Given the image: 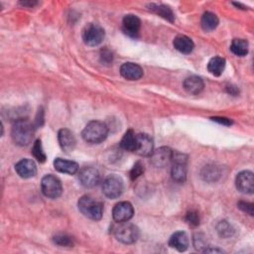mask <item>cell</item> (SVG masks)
Segmentation results:
<instances>
[{
  "label": "cell",
  "instance_id": "cell-1",
  "mask_svg": "<svg viewBox=\"0 0 254 254\" xmlns=\"http://www.w3.org/2000/svg\"><path fill=\"white\" fill-rule=\"evenodd\" d=\"M11 136L15 144L19 146H27L32 142L34 136V127L26 119L17 120L12 127Z\"/></svg>",
  "mask_w": 254,
  "mask_h": 254
},
{
  "label": "cell",
  "instance_id": "cell-2",
  "mask_svg": "<svg viewBox=\"0 0 254 254\" xmlns=\"http://www.w3.org/2000/svg\"><path fill=\"white\" fill-rule=\"evenodd\" d=\"M108 134V128L105 123L97 120L90 121L82 130L81 136L87 143L98 144L104 141Z\"/></svg>",
  "mask_w": 254,
  "mask_h": 254
},
{
  "label": "cell",
  "instance_id": "cell-3",
  "mask_svg": "<svg viewBox=\"0 0 254 254\" xmlns=\"http://www.w3.org/2000/svg\"><path fill=\"white\" fill-rule=\"evenodd\" d=\"M77 206L79 211L86 217L99 220L102 217L103 213V205L100 201L89 195H83L78 199Z\"/></svg>",
  "mask_w": 254,
  "mask_h": 254
},
{
  "label": "cell",
  "instance_id": "cell-4",
  "mask_svg": "<svg viewBox=\"0 0 254 254\" xmlns=\"http://www.w3.org/2000/svg\"><path fill=\"white\" fill-rule=\"evenodd\" d=\"M139 229L136 225L125 222H119L114 229V235L118 241L124 244H132L139 238Z\"/></svg>",
  "mask_w": 254,
  "mask_h": 254
},
{
  "label": "cell",
  "instance_id": "cell-5",
  "mask_svg": "<svg viewBox=\"0 0 254 254\" xmlns=\"http://www.w3.org/2000/svg\"><path fill=\"white\" fill-rule=\"evenodd\" d=\"M124 185L122 179L117 175H109L102 183V192L109 198H116L123 192Z\"/></svg>",
  "mask_w": 254,
  "mask_h": 254
},
{
  "label": "cell",
  "instance_id": "cell-6",
  "mask_svg": "<svg viewBox=\"0 0 254 254\" xmlns=\"http://www.w3.org/2000/svg\"><path fill=\"white\" fill-rule=\"evenodd\" d=\"M104 37L105 33L103 28L100 25L94 23L86 25L82 32V39L84 44L90 47H95L101 44Z\"/></svg>",
  "mask_w": 254,
  "mask_h": 254
},
{
  "label": "cell",
  "instance_id": "cell-7",
  "mask_svg": "<svg viewBox=\"0 0 254 254\" xmlns=\"http://www.w3.org/2000/svg\"><path fill=\"white\" fill-rule=\"evenodd\" d=\"M43 193L49 198H58L63 192L61 181L53 175H46L41 182Z\"/></svg>",
  "mask_w": 254,
  "mask_h": 254
},
{
  "label": "cell",
  "instance_id": "cell-8",
  "mask_svg": "<svg viewBox=\"0 0 254 254\" xmlns=\"http://www.w3.org/2000/svg\"><path fill=\"white\" fill-rule=\"evenodd\" d=\"M174 165L172 168V178L178 183H183L187 178V159L182 154L173 155Z\"/></svg>",
  "mask_w": 254,
  "mask_h": 254
},
{
  "label": "cell",
  "instance_id": "cell-9",
  "mask_svg": "<svg viewBox=\"0 0 254 254\" xmlns=\"http://www.w3.org/2000/svg\"><path fill=\"white\" fill-rule=\"evenodd\" d=\"M78 180L84 188H93L99 183L100 174L93 167H84L78 173Z\"/></svg>",
  "mask_w": 254,
  "mask_h": 254
},
{
  "label": "cell",
  "instance_id": "cell-10",
  "mask_svg": "<svg viewBox=\"0 0 254 254\" xmlns=\"http://www.w3.org/2000/svg\"><path fill=\"white\" fill-rule=\"evenodd\" d=\"M134 208L128 201H120L116 203L112 209L113 219L117 222H125L132 218Z\"/></svg>",
  "mask_w": 254,
  "mask_h": 254
},
{
  "label": "cell",
  "instance_id": "cell-11",
  "mask_svg": "<svg viewBox=\"0 0 254 254\" xmlns=\"http://www.w3.org/2000/svg\"><path fill=\"white\" fill-rule=\"evenodd\" d=\"M235 185L239 191L252 193L254 190V176L251 171L240 172L235 179Z\"/></svg>",
  "mask_w": 254,
  "mask_h": 254
},
{
  "label": "cell",
  "instance_id": "cell-12",
  "mask_svg": "<svg viewBox=\"0 0 254 254\" xmlns=\"http://www.w3.org/2000/svg\"><path fill=\"white\" fill-rule=\"evenodd\" d=\"M173 155L174 153L169 147H160L151 154V163L155 167H165L172 161Z\"/></svg>",
  "mask_w": 254,
  "mask_h": 254
},
{
  "label": "cell",
  "instance_id": "cell-13",
  "mask_svg": "<svg viewBox=\"0 0 254 254\" xmlns=\"http://www.w3.org/2000/svg\"><path fill=\"white\" fill-rule=\"evenodd\" d=\"M122 27L126 35L132 38H136L140 31L141 21L136 15L128 14V15H125L122 20Z\"/></svg>",
  "mask_w": 254,
  "mask_h": 254
},
{
  "label": "cell",
  "instance_id": "cell-14",
  "mask_svg": "<svg viewBox=\"0 0 254 254\" xmlns=\"http://www.w3.org/2000/svg\"><path fill=\"white\" fill-rule=\"evenodd\" d=\"M16 173L23 179H29L37 174V166L33 160L22 159L15 165Z\"/></svg>",
  "mask_w": 254,
  "mask_h": 254
},
{
  "label": "cell",
  "instance_id": "cell-15",
  "mask_svg": "<svg viewBox=\"0 0 254 254\" xmlns=\"http://www.w3.org/2000/svg\"><path fill=\"white\" fill-rule=\"evenodd\" d=\"M153 140L147 134H137V144L135 148V153L140 156H151L153 153Z\"/></svg>",
  "mask_w": 254,
  "mask_h": 254
},
{
  "label": "cell",
  "instance_id": "cell-16",
  "mask_svg": "<svg viewBox=\"0 0 254 254\" xmlns=\"http://www.w3.org/2000/svg\"><path fill=\"white\" fill-rule=\"evenodd\" d=\"M58 139H59L61 148L64 152L68 153V152H71L74 150L75 145H76V139L70 130H68L66 128L61 129L58 133Z\"/></svg>",
  "mask_w": 254,
  "mask_h": 254
},
{
  "label": "cell",
  "instance_id": "cell-17",
  "mask_svg": "<svg viewBox=\"0 0 254 254\" xmlns=\"http://www.w3.org/2000/svg\"><path fill=\"white\" fill-rule=\"evenodd\" d=\"M120 73L128 80H138L143 76V69L137 64L124 63L120 67Z\"/></svg>",
  "mask_w": 254,
  "mask_h": 254
},
{
  "label": "cell",
  "instance_id": "cell-18",
  "mask_svg": "<svg viewBox=\"0 0 254 254\" xmlns=\"http://www.w3.org/2000/svg\"><path fill=\"white\" fill-rule=\"evenodd\" d=\"M169 245L172 248L177 249L180 252L187 250L189 246V237L186 232L184 231H177L175 232L169 240Z\"/></svg>",
  "mask_w": 254,
  "mask_h": 254
},
{
  "label": "cell",
  "instance_id": "cell-19",
  "mask_svg": "<svg viewBox=\"0 0 254 254\" xmlns=\"http://www.w3.org/2000/svg\"><path fill=\"white\" fill-rule=\"evenodd\" d=\"M203 81L197 75H190L184 80V88L190 94H198L203 89Z\"/></svg>",
  "mask_w": 254,
  "mask_h": 254
},
{
  "label": "cell",
  "instance_id": "cell-20",
  "mask_svg": "<svg viewBox=\"0 0 254 254\" xmlns=\"http://www.w3.org/2000/svg\"><path fill=\"white\" fill-rule=\"evenodd\" d=\"M54 167L58 172L66 175H73L78 171V165L75 162L64 160L62 158H57L54 161Z\"/></svg>",
  "mask_w": 254,
  "mask_h": 254
},
{
  "label": "cell",
  "instance_id": "cell-21",
  "mask_svg": "<svg viewBox=\"0 0 254 254\" xmlns=\"http://www.w3.org/2000/svg\"><path fill=\"white\" fill-rule=\"evenodd\" d=\"M174 47L176 50L183 54H190L192 52L194 48V44L192 40L185 35H179L174 39Z\"/></svg>",
  "mask_w": 254,
  "mask_h": 254
},
{
  "label": "cell",
  "instance_id": "cell-22",
  "mask_svg": "<svg viewBox=\"0 0 254 254\" xmlns=\"http://www.w3.org/2000/svg\"><path fill=\"white\" fill-rule=\"evenodd\" d=\"M225 67V60L221 57H213L207 64L208 71L215 76H219Z\"/></svg>",
  "mask_w": 254,
  "mask_h": 254
},
{
  "label": "cell",
  "instance_id": "cell-23",
  "mask_svg": "<svg viewBox=\"0 0 254 254\" xmlns=\"http://www.w3.org/2000/svg\"><path fill=\"white\" fill-rule=\"evenodd\" d=\"M136 144H137V134H135L132 129L127 130L121 139V142H120L121 147L126 151L134 152L136 148Z\"/></svg>",
  "mask_w": 254,
  "mask_h": 254
},
{
  "label": "cell",
  "instance_id": "cell-24",
  "mask_svg": "<svg viewBox=\"0 0 254 254\" xmlns=\"http://www.w3.org/2000/svg\"><path fill=\"white\" fill-rule=\"evenodd\" d=\"M219 20L217 16L212 12H205L201 17V27L204 31H213L218 26Z\"/></svg>",
  "mask_w": 254,
  "mask_h": 254
},
{
  "label": "cell",
  "instance_id": "cell-25",
  "mask_svg": "<svg viewBox=\"0 0 254 254\" xmlns=\"http://www.w3.org/2000/svg\"><path fill=\"white\" fill-rule=\"evenodd\" d=\"M200 176L205 182H214L220 177V170L216 165L210 164L202 168Z\"/></svg>",
  "mask_w": 254,
  "mask_h": 254
},
{
  "label": "cell",
  "instance_id": "cell-26",
  "mask_svg": "<svg viewBox=\"0 0 254 254\" xmlns=\"http://www.w3.org/2000/svg\"><path fill=\"white\" fill-rule=\"evenodd\" d=\"M150 10H152L153 12H155L156 14H158L159 16H161L162 18L170 21V22H174L175 19V15L172 11V9L166 5L163 4H151L150 5Z\"/></svg>",
  "mask_w": 254,
  "mask_h": 254
},
{
  "label": "cell",
  "instance_id": "cell-27",
  "mask_svg": "<svg viewBox=\"0 0 254 254\" xmlns=\"http://www.w3.org/2000/svg\"><path fill=\"white\" fill-rule=\"evenodd\" d=\"M230 50L234 55L238 57H244L248 53V43L243 39H234L231 42Z\"/></svg>",
  "mask_w": 254,
  "mask_h": 254
},
{
  "label": "cell",
  "instance_id": "cell-28",
  "mask_svg": "<svg viewBox=\"0 0 254 254\" xmlns=\"http://www.w3.org/2000/svg\"><path fill=\"white\" fill-rule=\"evenodd\" d=\"M216 229L218 234L223 237V238H228L231 237L234 234V228L232 227V225L227 222L226 220H221L218 222V224L216 225Z\"/></svg>",
  "mask_w": 254,
  "mask_h": 254
},
{
  "label": "cell",
  "instance_id": "cell-29",
  "mask_svg": "<svg viewBox=\"0 0 254 254\" xmlns=\"http://www.w3.org/2000/svg\"><path fill=\"white\" fill-rule=\"evenodd\" d=\"M32 153H33V156L37 159L38 162L40 163H44L47 159V156L44 152V149H43V146H42V142L41 140H37L34 145H33V149H32Z\"/></svg>",
  "mask_w": 254,
  "mask_h": 254
},
{
  "label": "cell",
  "instance_id": "cell-30",
  "mask_svg": "<svg viewBox=\"0 0 254 254\" xmlns=\"http://www.w3.org/2000/svg\"><path fill=\"white\" fill-rule=\"evenodd\" d=\"M144 171H145V168H144L143 163L140 162V161L136 162V163L134 164L133 168H132L131 171H130V178H131V180L134 181V180L138 179L141 175H143Z\"/></svg>",
  "mask_w": 254,
  "mask_h": 254
},
{
  "label": "cell",
  "instance_id": "cell-31",
  "mask_svg": "<svg viewBox=\"0 0 254 254\" xmlns=\"http://www.w3.org/2000/svg\"><path fill=\"white\" fill-rule=\"evenodd\" d=\"M54 242L57 245H60V246H70V245H72V241H71L70 237L65 235V234L56 235L54 237Z\"/></svg>",
  "mask_w": 254,
  "mask_h": 254
},
{
  "label": "cell",
  "instance_id": "cell-32",
  "mask_svg": "<svg viewBox=\"0 0 254 254\" xmlns=\"http://www.w3.org/2000/svg\"><path fill=\"white\" fill-rule=\"evenodd\" d=\"M186 220L189 224L192 226H197L199 224V215L196 211L190 210L186 214Z\"/></svg>",
  "mask_w": 254,
  "mask_h": 254
},
{
  "label": "cell",
  "instance_id": "cell-33",
  "mask_svg": "<svg viewBox=\"0 0 254 254\" xmlns=\"http://www.w3.org/2000/svg\"><path fill=\"white\" fill-rule=\"evenodd\" d=\"M100 61H101V63H103L105 64H111L113 61V55H112L111 51L108 50L107 48L102 49L100 51Z\"/></svg>",
  "mask_w": 254,
  "mask_h": 254
},
{
  "label": "cell",
  "instance_id": "cell-34",
  "mask_svg": "<svg viewBox=\"0 0 254 254\" xmlns=\"http://www.w3.org/2000/svg\"><path fill=\"white\" fill-rule=\"evenodd\" d=\"M237 205L242 211L248 213L249 215H253V203L247 201H239Z\"/></svg>",
  "mask_w": 254,
  "mask_h": 254
},
{
  "label": "cell",
  "instance_id": "cell-35",
  "mask_svg": "<svg viewBox=\"0 0 254 254\" xmlns=\"http://www.w3.org/2000/svg\"><path fill=\"white\" fill-rule=\"evenodd\" d=\"M193 243H194V247L197 250H200L201 247H206L205 246V239H204L203 236H201V234H197V235L194 236Z\"/></svg>",
  "mask_w": 254,
  "mask_h": 254
},
{
  "label": "cell",
  "instance_id": "cell-36",
  "mask_svg": "<svg viewBox=\"0 0 254 254\" xmlns=\"http://www.w3.org/2000/svg\"><path fill=\"white\" fill-rule=\"evenodd\" d=\"M213 121L219 123V124H222V125H226V126H229L232 124V121L228 118H225V117H212L211 118Z\"/></svg>",
  "mask_w": 254,
  "mask_h": 254
},
{
  "label": "cell",
  "instance_id": "cell-37",
  "mask_svg": "<svg viewBox=\"0 0 254 254\" xmlns=\"http://www.w3.org/2000/svg\"><path fill=\"white\" fill-rule=\"evenodd\" d=\"M227 91H228L230 94H232V95H236L238 90H237V88H236L235 86L230 85V86H227Z\"/></svg>",
  "mask_w": 254,
  "mask_h": 254
},
{
  "label": "cell",
  "instance_id": "cell-38",
  "mask_svg": "<svg viewBox=\"0 0 254 254\" xmlns=\"http://www.w3.org/2000/svg\"><path fill=\"white\" fill-rule=\"evenodd\" d=\"M20 4L23 5V6H30V7H33L34 5L37 4V2H35V1H22V2H20Z\"/></svg>",
  "mask_w": 254,
  "mask_h": 254
}]
</instances>
